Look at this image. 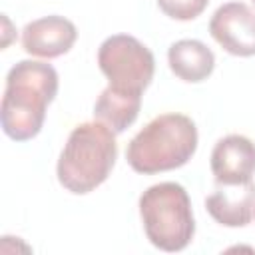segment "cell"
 <instances>
[{
  "instance_id": "cell-1",
  "label": "cell",
  "mask_w": 255,
  "mask_h": 255,
  "mask_svg": "<svg viewBox=\"0 0 255 255\" xmlns=\"http://www.w3.org/2000/svg\"><path fill=\"white\" fill-rule=\"evenodd\" d=\"M58 94V72L54 66L34 60L14 64L6 76L0 106L4 133L14 141H26L40 133L46 108Z\"/></svg>"
},
{
  "instance_id": "cell-2",
  "label": "cell",
  "mask_w": 255,
  "mask_h": 255,
  "mask_svg": "<svg viewBox=\"0 0 255 255\" xmlns=\"http://www.w3.org/2000/svg\"><path fill=\"white\" fill-rule=\"evenodd\" d=\"M118 157L116 131L102 122H84L76 126L58 159V181L76 195L100 187L112 173Z\"/></svg>"
},
{
  "instance_id": "cell-12",
  "label": "cell",
  "mask_w": 255,
  "mask_h": 255,
  "mask_svg": "<svg viewBox=\"0 0 255 255\" xmlns=\"http://www.w3.org/2000/svg\"><path fill=\"white\" fill-rule=\"evenodd\" d=\"M207 2L209 0H157V6L165 16L187 22L197 18L207 8Z\"/></svg>"
},
{
  "instance_id": "cell-9",
  "label": "cell",
  "mask_w": 255,
  "mask_h": 255,
  "mask_svg": "<svg viewBox=\"0 0 255 255\" xmlns=\"http://www.w3.org/2000/svg\"><path fill=\"white\" fill-rule=\"evenodd\" d=\"M207 213L225 227H245L255 217V183H217V189L205 199Z\"/></svg>"
},
{
  "instance_id": "cell-3",
  "label": "cell",
  "mask_w": 255,
  "mask_h": 255,
  "mask_svg": "<svg viewBox=\"0 0 255 255\" xmlns=\"http://www.w3.org/2000/svg\"><path fill=\"white\" fill-rule=\"evenodd\" d=\"M197 149V128L183 114H161L139 129L126 149L129 167L151 175L185 165Z\"/></svg>"
},
{
  "instance_id": "cell-6",
  "label": "cell",
  "mask_w": 255,
  "mask_h": 255,
  "mask_svg": "<svg viewBox=\"0 0 255 255\" xmlns=\"http://www.w3.org/2000/svg\"><path fill=\"white\" fill-rule=\"evenodd\" d=\"M209 34L233 56H255V12L243 2L219 6L209 20Z\"/></svg>"
},
{
  "instance_id": "cell-4",
  "label": "cell",
  "mask_w": 255,
  "mask_h": 255,
  "mask_svg": "<svg viewBox=\"0 0 255 255\" xmlns=\"http://www.w3.org/2000/svg\"><path fill=\"white\" fill-rule=\"evenodd\" d=\"M139 215L145 237L161 251L185 249L195 233L191 201L183 185L161 181L147 187L139 197Z\"/></svg>"
},
{
  "instance_id": "cell-11",
  "label": "cell",
  "mask_w": 255,
  "mask_h": 255,
  "mask_svg": "<svg viewBox=\"0 0 255 255\" xmlns=\"http://www.w3.org/2000/svg\"><path fill=\"white\" fill-rule=\"evenodd\" d=\"M139 108H141V96L122 94L108 86L100 94V98L94 106V118L98 122L106 124L112 131L122 133L137 120Z\"/></svg>"
},
{
  "instance_id": "cell-10",
  "label": "cell",
  "mask_w": 255,
  "mask_h": 255,
  "mask_svg": "<svg viewBox=\"0 0 255 255\" xmlns=\"http://www.w3.org/2000/svg\"><path fill=\"white\" fill-rule=\"evenodd\" d=\"M169 70L183 82L197 84L211 76L215 68L213 52L199 40H177L167 50Z\"/></svg>"
},
{
  "instance_id": "cell-5",
  "label": "cell",
  "mask_w": 255,
  "mask_h": 255,
  "mask_svg": "<svg viewBox=\"0 0 255 255\" xmlns=\"http://www.w3.org/2000/svg\"><path fill=\"white\" fill-rule=\"evenodd\" d=\"M98 66L110 88L122 94H137L151 84L155 60L147 46L129 34H114L100 44Z\"/></svg>"
},
{
  "instance_id": "cell-13",
  "label": "cell",
  "mask_w": 255,
  "mask_h": 255,
  "mask_svg": "<svg viewBox=\"0 0 255 255\" xmlns=\"http://www.w3.org/2000/svg\"><path fill=\"white\" fill-rule=\"evenodd\" d=\"M253 2H255V0H253Z\"/></svg>"
},
{
  "instance_id": "cell-8",
  "label": "cell",
  "mask_w": 255,
  "mask_h": 255,
  "mask_svg": "<svg viewBox=\"0 0 255 255\" xmlns=\"http://www.w3.org/2000/svg\"><path fill=\"white\" fill-rule=\"evenodd\" d=\"M78 38L74 22L52 14L32 20L22 30V46L28 54L38 58H58L72 50Z\"/></svg>"
},
{
  "instance_id": "cell-7",
  "label": "cell",
  "mask_w": 255,
  "mask_h": 255,
  "mask_svg": "<svg viewBox=\"0 0 255 255\" xmlns=\"http://www.w3.org/2000/svg\"><path fill=\"white\" fill-rule=\"evenodd\" d=\"M211 173L215 183H247L255 173V143L239 133L221 137L211 151Z\"/></svg>"
}]
</instances>
